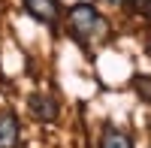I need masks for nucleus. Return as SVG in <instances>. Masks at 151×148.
I'll return each mask as SVG.
<instances>
[{
    "label": "nucleus",
    "mask_w": 151,
    "mask_h": 148,
    "mask_svg": "<svg viewBox=\"0 0 151 148\" xmlns=\"http://www.w3.org/2000/svg\"><path fill=\"white\" fill-rule=\"evenodd\" d=\"M67 24H70L73 36H79L82 42H91V40H97V36L106 33V18L100 15L91 3H76V6H70Z\"/></svg>",
    "instance_id": "nucleus-1"
},
{
    "label": "nucleus",
    "mask_w": 151,
    "mask_h": 148,
    "mask_svg": "<svg viewBox=\"0 0 151 148\" xmlns=\"http://www.w3.org/2000/svg\"><path fill=\"white\" fill-rule=\"evenodd\" d=\"M24 9L40 24H55L58 21V0H24Z\"/></svg>",
    "instance_id": "nucleus-2"
},
{
    "label": "nucleus",
    "mask_w": 151,
    "mask_h": 148,
    "mask_svg": "<svg viewBox=\"0 0 151 148\" xmlns=\"http://www.w3.org/2000/svg\"><path fill=\"white\" fill-rule=\"evenodd\" d=\"M0 148H18V118H15V112H0Z\"/></svg>",
    "instance_id": "nucleus-3"
},
{
    "label": "nucleus",
    "mask_w": 151,
    "mask_h": 148,
    "mask_svg": "<svg viewBox=\"0 0 151 148\" xmlns=\"http://www.w3.org/2000/svg\"><path fill=\"white\" fill-rule=\"evenodd\" d=\"M30 112H33V118H40V121H55L58 118V103L52 100V97H45V94H30Z\"/></svg>",
    "instance_id": "nucleus-4"
},
{
    "label": "nucleus",
    "mask_w": 151,
    "mask_h": 148,
    "mask_svg": "<svg viewBox=\"0 0 151 148\" xmlns=\"http://www.w3.org/2000/svg\"><path fill=\"white\" fill-rule=\"evenodd\" d=\"M100 148H133V139H130V133H124V130L109 124L100 133Z\"/></svg>",
    "instance_id": "nucleus-5"
},
{
    "label": "nucleus",
    "mask_w": 151,
    "mask_h": 148,
    "mask_svg": "<svg viewBox=\"0 0 151 148\" xmlns=\"http://www.w3.org/2000/svg\"><path fill=\"white\" fill-rule=\"evenodd\" d=\"M133 91L139 94L145 103H151V76H142V73H136V76H133Z\"/></svg>",
    "instance_id": "nucleus-6"
},
{
    "label": "nucleus",
    "mask_w": 151,
    "mask_h": 148,
    "mask_svg": "<svg viewBox=\"0 0 151 148\" xmlns=\"http://www.w3.org/2000/svg\"><path fill=\"white\" fill-rule=\"evenodd\" d=\"M136 15H142V18H151V0H124Z\"/></svg>",
    "instance_id": "nucleus-7"
},
{
    "label": "nucleus",
    "mask_w": 151,
    "mask_h": 148,
    "mask_svg": "<svg viewBox=\"0 0 151 148\" xmlns=\"http://www.w3.org/2000/svg\"><path fill=\"white\" fill-rule=\"evenodd\" d=\"M100 3H109V6H121L124 0H100Z\"/></svg>",
    "instance_id": "nucleus-8"
}]
</instances>
